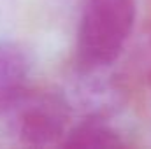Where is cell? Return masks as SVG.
I'll return each instance as SVG.
<instances>
[{
  "label": "cell",
  "instance_id": "obj_1",
  "mask_svg": "<svg viewBox=\"0 0 151 149\" xmlns=\"http://www.w3.org/2000/svg\"><path fill=\"white\" fill-rule=\"evenodd\" d=\"M135 16V0H88L77 30V72L111 67L132 35Z\"/></svg>",
  "mask_w": 151,
  "mask_h": 149
},
{
  "label": "cell",
  "instance_id": "obj_2",
  "mask_svg": "<svg viewBox=\"0 0 151 149\" xmlns=\"http://www.w3.org/2000/svg\"><path fill=\"white\" fill-rule=\"evenodd\" d=\"M7 112L12 135L21 144L37 148L60 146L72 119L70 100L55 86H28Z\"/></svg>",
  "mask_w": 151,
  "mask_h": 149
},
{
  "label": "cell",
  "instance_id": "obj_3",
  "mask_svg": "<svg viewBox=\"0 0 151 149\" xmlns=\"http://www.w3.org/2000/svg\"><path fill=\"white\" fill-rule=\"evenodd\" d=\"M32 58L12 40H0V114H5L28 88Z\"/></svg>",
  "mask_w": 151,
  "mask_h": 149
},
{
  "label": "cell",
  "instance_id": "obj_4",
  "mask_svg": "<svg viewBox=\"0 0 151 149\" xmlns=\"http://www.w3.org/2000/svg\"><path fill=\"white\" fill-rule=\"evenodd\" d=\"M60 146L63 148H121L125 146V140L100 114H91L86 119L69 126Z\"/></svg>",
  "mask_w": 151,
  "mask_h": 149
},
{
  "label": "cell",
  "instance_id": "obj_5",
  "mask_svg": "<svg viewBox=\"0 0 151 149\" xmlns=\"http://www.w3.org/2000/svg\"><path fill=\"white\" fill-rule=\"evenodd\" d=\"M150 32H151V27H150Z\"/></svg>",
  "mask_w": 151,
  "mask_h": 149
}]
</instances>
